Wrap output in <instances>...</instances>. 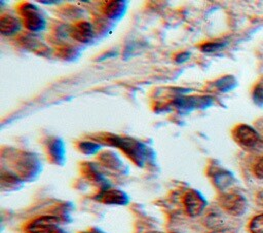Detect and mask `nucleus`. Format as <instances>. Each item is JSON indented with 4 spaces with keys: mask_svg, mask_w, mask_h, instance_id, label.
<instances>
[{
    "mask_svg": "<svg viewBox=\"0 0 263 233\" xmlns=\"http://www.w3.org/2000/svg\"><path fill=\"white\" fill-rule=\"evenodd\" d=\"M100 140L120 149L138 166H143L145 164L148 151L145 145L141 142L129 137H120L109 133L100 137Z\"/></svg>",
    "mask_w": 263,
    "mask_h": 233,
    "instance_id": "nucleus-1",
    "label": "nucleus"
},
{
    "mask_svg": "<svg viewBox=\"0 0 263 233\" xmlns=\"http://www.w3.org/2000/svg\"><path fill=\"white\" fill-rule=\"evenodd\" d=\"M18 10L23 17L24 26L28 30L32 32H39L45 28L46 22L35 4L29 2L23 3Z\"/></svg>",
    "mask_w": 263,
    "mask_h": 233,
    "instance_id": "nucleus-2",
    "label": "nucleus"
},
{
    "mask_svg": "<svg viewBox=\"0 0 263 233\" xmlns=\"http://www.w3.org/2000/svg\"><path fill=\"white\" fill-rule=\"evenodd\" d=\"M232 137L233 140L245 149H254L261 142L259 132L248 124L236 125L232 131Z\"/></svg>",
    "mask_w": 263,
    "mask_h": 233,
    "instance_id": "nucleus-3",
    "label": "nucleus"
},
{
    "mask_svg": "<svg viewBox=\"0 0 263 233\" xmlns=\"http://www.w3.org/2000/svg\"><path fill=\"white\" fill-rule=\"evenodd\" d=\"M61 219L55 216H41L30 221L25 231L27 233H58L60 230Z\"/></svg>",
    "mask_w": 263,
    "mask_h": 233,
    "instance_id": "nucleus-4",
    "label": "nucleus"
},
{
    "mask_svg": "<svg viewBox=\"0 0 263 233\" xmlns=\"http://www.w3.org/2000/svg\"><path fill=\"white\" fill-rule=\"evenodd\" d=\"M220 206L229 215L239 217L247 210V199L238 193H224L219 197Z\"/></svg>",
    "mask_w": 263,
    "mask_h": 233,
    "instance_id": "nucleus-5",
    "label": "nucleus"
},
{
    "mask_svg": "<svg viewBox=\"0 0 263 233\" xmlns=\"http://www.w3.org/2000/svg\"><path fill=\"white\" fill-rule=\"evenodd\" d=\"M183 203L187 215L191 218L198 217L206 206V200L197 190H188L183 198Z\"/></svg>",
    "mask_w": 263,
    "mask_h": 233,
    "instance_id": "nucleus-6",
    "label": "nucleus"
},
{
    "mask_svg": "<svg viewBox=\"0 0 263 233\" xmlns=\"http://www.w3.org/2000/svg\"><path fill=\"white\" fill-rule=\"evenodd\" d=\"M39 166L38 160L34 157V155L29 153L21 154L15 161V168L21 179L36 176V173L39 171Z\"/></svg>",
    "mask_w": 263,
    "mask_h": 233,
    "instance_id": "nucleus-7",
    "label": "nucleus"
},
{
    "mask_svg": "<svg viewBox=\"0 0 263 233\" xmlns=\"http://www.w3.org/2000/svg\"><path fill=\"white\" fill-rule=\"evenodd\" d=\"M95 199L104 204L111 205H125L129 201V197L125 192L119 189L105 188L102 189L96 196Z\"/></svg>",
    "mask_w": 263,
    "mask_h": 233,
    "instance_id": "nucleus-8",
    "label": "nucleus"
},
{
    "mask_svg": "<svg viewBox=\"0 0 263 233\" xmlns=\"http://www.w3.org/2000/svg\"><path fill=\"white\" fill-rule=\"evenodd\" d=\"M93 28L86 21L77 22L71 29V36L80 43H89L93 39Z\"/></svg>",
    "mask_w": 263,
    "mask_h": 233,
    "instance_id": "nucleus-9",
    "label": "nucleus"
},
{
    "mask_svg": "<svg viewBox=\"0 0 263 233\" xmlns=\"http://www.w3.org/2000/svg\"><path fill=\"white\" fill-rule=\"evenodd\" d=\"M209 104H211V99L203 96H180L174 102V105L178 109L185 111H190L194 108H203Z\"/></svg>",
    "mask_w": 263,
    "mask_h": 233,
    "instance_id": "nucleus-10",
    "label": "nucleus"
},
{
    "mask_svg": "<svg viewBox=\"0 0 263 233\" xmlns=\"http://www.w3.org/2000/svg\"><path fill=\"white\" fill-rule=\"evenodd\" d=\"M81 172L85 177V179H87L89 182L99 185L101 187V190L105 189V188H108L106 179L96 168V166L93 164L88 163V162L82 163L81 164Z\"/></svg>",
    "mask_w": 263,
    "mask_h": 233,
    "instance_id": "nucleus-11",
    "label": "nucleus"
},
{
    "mask_svg": "<svg viewBox=\"0 0 263 233\" xmlns=\"http://www.w3.org/2000/svg\"><path fill=\"white\" fill-rule=\"evenodd\" d=\"M21 22L10 14H2L0 17V32L2 35L11 36L21 30Z\"/></svg>",
    "mask_w": 263,
    "mask_h": 233,
    "instance_id": "nucleus-12",
    "label": "nucleus"
},
{
    "mask_svg": "<svg viewBox=\"0 0 263 233\" xmlns=\"http://www.w3.org/2000/svg\"><path fill=\"white\" fill-rule=\"evenodd\" d=\"M48 156L55 164H63L65 161V147L60 139H53L47 146Z\"/></svg>",
    "mask_w": 263,
    "mask_h": 233,
    "instance_id": "nucleus-13",
    "label": "nucleus"
},
{
    "mask_svg": "<svg viewBox=\"0 0 263 233\" xmlns=\"http://www.w3.org/2000/svg\"><path fill=\"white\" fill-rule=\"evenodd\" d=\"M212 179L215 186L220 190L226 189L233 182L232 174L223 168H216L212 173Z\"/></svg>",
    "mask_w": 263,
    "mask_h": 233,
    "instance_id": "nucleus-14",
    "label": "nucleus"
},
{
    "mask_svg": "<svg viewBox=\"0 0 263 233\" xmlns=\"http://www.w3.org/2000/svg\"><path fill=\"white\" fill-rule=\"evenodd\" d=\"M125 10V2L123 1H108L104 6V13L111 20L121 17Z\"/></svg>",
    "mask_w": 263,
    "mask_h": 233,
    "instance_id": "nucleus-15",
    "label": "nucleus"
},
{
    "mask_svg": "<svg viewBox=\"0 0 263 233\" xmlns=\"http://www.w3.org/2000/svg\"><path fill=\"white\" fill-rule=\"evenodd\" d=\"M99 158L105 166H107L111 169H114V170H122V168L124 166L123 163L121 162V160L118 158V156L110 151L103 152Z\"/></svg>",
    "mask_w": 263,
    "mask_h": 233,
    "instance_id": "nucleus-16",
    "label": "nucleus"
},
{
    "mask_svg": "<svg viewBox=\"0 0 263 233\" xmlns=\"http://www.w3.org/2000/svg\"><path fill=\"white\" fill-rule=\"evenodd\" d=\"M22 183H23V181L17 174L2 171V174H1V188H2V190H4L5 188H7V190L15 189V188H17V186H21Z\"/></svg>",
    "mask_w": 263,
    "mask_h": 233,
    "instance_id": "nucleus-17",
    "label": "nucleus"
},
{
    "mask_svg": "<svg viewBox=\"0 0 263 233\" xmlns=\"http://www.w3.org/2000/svg\"><path fill=\"white\" fill-rule=\"evenodd\" d=\"M252 99L256 105L263 106V78L260 79L258 83L254 86Z\"/></svg>",
    "mask_w": 263,
    "mask_h": 233,
    "instance_id": "nucleus-18",
    "label": "nucleus"
},
{
    "mask_svg": "<svg viewBox=\"0 0 263 233\" xmlns=\"http://www.w3.org/2000/svg\"><path fill=\"white\" fill-rule=\"evenodd\" d=\"M234 85H235V80L232 76H226V77L220 78L216 82L217 88L220 89L221 91H227V90L233 88Z\"/></svg>",
    "mask_w": 263,
    "mask_h": 233,
    "instance_id": "nucleus-19",
    "label": "nucleus"
},
{
    "mask_svg": "<svg viewBox=\"0 0 263 233\" xmlns=\"http://www.w3.org/2000/svg\"><path fill=\"white\" fill-rule=\"evenodd\" d=\"M224 47H225L224 42H218V41L213 42L212 41V42H206V43L201 44L200 45V50L202 52H205V53H213V52L221 50Z\"/></svg>",
    "mask_w": 263,
    "mask_h": 233,
    "instance_id": "nucleus-20",
    "label": "nucleus"
},
{
    "mask_svg": "<svg viewBox=\"0 0 263 233\" xmlns=\"http://www.w3.org/2000/svg\"><path fill=\"white\" fill-rule=\"evenodd\" d=\"M78 148L82 153L89 155V154H95L99 152L101 146L92 142H81L78 144Z\"/></svg>",
    "mask_w": 263,
    "mask_h": 233,
    "instance_id": "nucleus-21",
    "label": "nucleus"
},
{
    "mask_svg": "<svg viewBox=\"0 0 263 233\" xmlns=\"http://www.w3.org/2000/svg\"><path fill=\"white\" fill-rule=\"evenodd\" d=\"M249 229L252 233H263V213L258 215L251 220Z\"/></svg>",
    "mask_w": 263,
    "mask_h": 233,
    "instance_id": "nucleus-22",
    "label": "nucleus"
},
{
    "mask_svg": "<svg viewBox=\"0 0 263 233\" xmlns=\"http://www.w3.org/2000/svg\"><path fill=\"white\" fill-rule=\"evenodd\" d=\"M254 173L257 178L263 180V156L254 165Z\"/></svg>",
    "mask_w": 263,
    "mask_h": 233,
    "instance_id": "nucleus-23",
    "label": "nucleus"
},
{
    "mask_svg": "<svg viewBox=\"0 0 263 233\" xmlns=\"http://www.w3.org/2000/svg\"><path fill=\"white\" fill-rule=\"evenodd\" d=\"M59 54L63 56V59L68 60V55L74 54V50L71 47H63L61 48V50L59 51Z\"/></svg>",
    "mask_w": 263,
    "mask_h": 233,
    "instance_id": "nucleus-24",
    "label": "nucleus"
},
{
    "mask_svg": "<svg viewBox=\"0 0 263 233\" xmlns=\"http://www.w3.org/2000/svg\"><path fill=\"white\" fill-rule=\"evenodd\" d=\"M189 57H190V53H189V52H181V53L177 54V56L175 57V61H176L177 63H184V62H186Z\"/></svg>",
    "mask_w": 263,
    "mask_h": 233,
    "instance_id": "nucleus-25",
    "label": "nucleus"
},
{
    "mask_svg": "<svg viewBox=\"0 0 263 233\" xmlns=\"http://www.w3.org/2000/svg\"><path fill=\"white\" fill-rule=\"evenodd\" d=\"M256 202H257V204H258L260 207L263 208V190H261V191H259V192L257 193Z\"/></svg>",
    "mask_w": 263,
    "mask_h": 233,
    "instance_id": "nucleus-26",
    "label": "nucleus"
},
{
    "mask_svg": "<svg viewBox=\"0 0 263 233\" xmlns=\"http://www.w3.org/2000/svg\"><path fill=\"white\" fill-rule=\"evenodd\" d=\"M80 233H105L104 231L98 229V228H90L88 230H85V231H82Z\"/></svg>",
    "mask_w": 263,
    "mask_h": 233,
    "instance_id": "nucleus-27",
    "label": "nucleus"
},
{
    "mask_svg": "<svg viewBox=\"0 0 263 233\" xmlns=\"http://www.w3.org/2000/svg\"><path fill=\"white\" fill-rule=\"evenodd\" d=\"M58 233H66V232H65V231H64V230H63V229H62V230H60V231H59V232H58Z\"/></svg>",
    "mask_w": 263,
    "mask_h": 233,
    "instance_id": "nucleus-28",
    "label": "nucleus"
},
{
    "mask_svg": "<svg viewBox=\"0 0 263 233\" xmlns=\"http://www.w3.org/2000/svg\"><path fill=\"white\" fill-rule=\"evenodd\" d=\"M170 233H180V232H170Z\"/></svg>",
    "mask_w": 263,
    "mask_h": 233,
    "instance_id": "nucleus-29",
    "label": "nucleus"
}]
</instances>
